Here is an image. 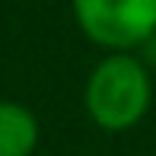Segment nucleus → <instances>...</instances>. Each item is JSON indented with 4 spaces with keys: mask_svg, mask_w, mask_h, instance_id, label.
Listing matches in <instances>:
<instances>
[{
    "mask_svg": "<svg viewBox=\"0 0 156 156\" xmlns=\"http://www.w3.org/2000/svg\"><path fill=\"white\" fill-rule=\"evenodd\" d=\"M41 140L38 115L26 102L0 99V156H32Z\"/></svg>",
    "mask_w": 156,
    "mask_h": 156,
    "instance_id": "3",
    "label": "nucleus"
},
{
    "mask_svg": "<svg viewBox=\"0 0 156 156\" xmlns=\"http://www.w3.org/2000/svg\"><path fill=\"white\" fill-rule=\"evenodd\" d=\"M137 58L144 61V64H147V67H150V70H156V32H153L150 38H147L144 45L137 48Z\"/></svg>",
    "mask_w": 156,
    "mask_h": 156,
    "instance_id": "4",
    "label": "nucleus"
},
{
    "mask_svg": "<svg viewBox=\"0 0 156 156\" xmlns=\"http://www.w3.org/2000/svg\"><path fill=\"white\" fill-rule=\"evenodd\" d=\"M80 32L105 51H137L156 32V0H70Z\"/></svg>",
    "mask_w": 156,
    "mask_h": 156,
    "instance_id": "2",
    "label": "nucleus"
},
{
    "mask_svg": "<svg viewBox=\"0 0 156 156\" xmlns=\"http://www.w3.org/2000/svg\"><path fill=\"white\" fill-rule=\"evenodd\" d=\"M153 105V70L137 51H108L89 70L83 108L105 134H124L147 118Z\"/></svg>",
    "mask_w": 156,
    "mask_h": 156,
    "instance_id": "1",
    "label": "nucleus"
}]
</instances>
